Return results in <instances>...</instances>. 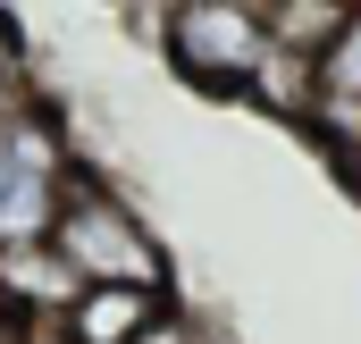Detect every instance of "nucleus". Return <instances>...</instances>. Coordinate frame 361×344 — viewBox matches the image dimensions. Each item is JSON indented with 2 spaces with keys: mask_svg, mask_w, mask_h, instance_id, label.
<instances>
[{
  "mask_svg": "<svg viewBox=\"0 0 361 344\" xmlns=\"http://www.w3.org/2000/svg\"><path fill=\"white\" fill-rule=\"evenodd\" d=\"M51 252L76 285H143V294H177V260L160 244V227L109 185L101 168L59 176V219H51Z\"/></svg>",
  "mask_w": 361,
  "mask_h": 344,
  "instance_id": "obj_1",
  "label": "nucleus"
},
{
  "mask_svg": "<svg viewBox=\"0 0 361 344\" xmlns=\"http://www.w3.org/2000/svg\"><path fill=\"white\" fill-rule=\"evenodd\" d=\"M261 8L252 0H169V25H160V59L193 101H219L235 109L252 68H261Z\"/></svg>",
  "mask_w": 361,
  "mask_h": 344,
  "instance_id": "obj_2",
  "label": "nucleus"
},
{
  "mask_svg": "<svg viewBox=\"0 0 361 344\" xmlns=\"http://www.w3.org/2000/svg\"><path fill=\"white\" fill-rule=\"evenodd\" d=\"M177 294H143V285H76V302L59 311L68 344H135Z\"/></svg>",
  "mask_w": 361,
  "mask_h": 344,
  "instance_id": "obj_3",
  "label": "nucleus"
},
{
  "mask_svg": "<svg viewBox=\"0 0 361 344\" xmlns=\"http://www.w3.org/2000/svg\"><path fill=\"white\" fill-rule=\"evenodd\" d=\"M261 8V42L286 59H319L336 34H345V8L353 0H252Z\"/></svg>",
  "mask_w": 361,
  "mask_h": 344,
  "instance_id": "obj_4",
  "label": "nucleus"
},
{
  "mask_svg": "<svg viewBox=\"0 0 361 344\" xmlns=\"http://www.w3.org/2000/svg\"><path fill=\"white\" fill-rule=\"evenodd\" d=\"M319 101V76H311V59H286V51H261V68H252V85L235 109H261L277 126H302V109Z\"/></svg>",
  "mask_w": 361,
  "mask_h": 344,
  "instance_id": "obj_5",
  "label": "nucleus"
},
{
  "mask_svg": "<svg viewBox=\"0 0 361 344\" xmlns=\"http://www.w3.org/2000/svg\"><path fill=\"white\" fill-rule=\"evenodd\" d=\"M51 219H59V176H8L0 185V252L51 244Z\"/></svg>",
  "mask_w": 361,
  "mask_h": 344,
  "instance_id": "obj_6",
  "label": "nucleus"
},
{
  "mask_svg": "<svg viewBox=\"0 0 361 344\" xmlns=\"http://www.w3.org/2000/svg\"><path fill=\"white\" fill-rule=\"evenodd\" d=\"M311 76H319V92H328V101H361V0L345 8V34L311 59Z\"/></svg>",
  "mask_w": 361,
  "mask_h": 344,
  "instance_id": "obj_7",
  "label": "nucleus"
},
{
  "mask_svg": "<svg viewBox=\"0 0 361 344\" xmlns=\"http://www.w3.org/2000/svg\"><path fill=\"white\" fill-rule=\"evenodd\" d=\"M135 344H210V319H202V311H185V302H169V311H160Z\"/></svg>",
  "mask_w": 361,
  "mask_h": 344,
  "instance_id": "obj_8",
  "label": "nucleus"
}]
</instances>
